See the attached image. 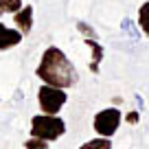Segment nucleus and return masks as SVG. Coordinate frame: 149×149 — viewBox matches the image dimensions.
<instances>
[{
  "label": "nucleus",
  "instance_id": "6",
  "mask_svg": "<svg viewBox=\"0 0 149 149\" xmlns=\"http://www.w3.org/2000/svg\"><path fill=\"white\" fill-rule=\"evenodd\" d=\"M22 33L18 29H11L7 24L0 22V53L2 51H9V48H15L20 42H22Z\"/></svg>",
  "mask_w": 149,
  "mask_h": 149
},
{
  "label": "nucleus",
  "instance_id": "4",
  "mask_svg": "<svg viewBox=\"0 0 149 149\" xmlns=\"http://www.w3.org/2000/svg\"><path fill=\"white\" fill-rule=\"evenodd\" d=\"M121 121H123V114L118 112V107H105V110L97 112V116H94V121H92V127H94V132H97L99 136L110 138V136L116 134Z\"/></svg>",
  "mask_w": 149,
  "mask_h": 149
},
{
  "label": "nucleus",
  "instance_id": "5",
  "mask_svg": "<svg viewBox=\"0 0 149 149\" xmlns=\"http://www.w3.org/2000/svg\"><path fill=\"white\" fill-rule=\"evenodd\" d=\"M33 7L31 5H22V9L13 13V26L18 29L22 35H29L33 31Z\"/></svg>",
  "mask_w": 149,
  "mask_h": 149
},
{
  "label": "nucleus",
  "instance_id": "2",
  "mask_svg": "<svg viewBox=\"0 0 149 149\" xmlns=\"http://www.w3.org/2000/svg\"><path fill=\"white\" fill-rule=\"evenodd\" d=\"M64 134H66V121L57 114H35L31 118V136H35V138L53 143Z\"/></svg>",
  "mask_w": 149,
  "mask_h": 149
},
{
  "label": "nucleus",
  "instance_id": "13",
  "mask_svg": "<svg viewBox=\"0 0 149 149\" xmlns=\"http://www.w3.org/2000/svg\"><path fill=\"white\" fill-rule=\"evenodd\" d=\"M24 149H48V140H42V138L31 136V138L24 143Z\"/></svg>",
  "mask_w": 149,
  "mask_h": 149
},
{
  "label": "nucleus",
  "instance_id": "8",
  "mask_svg": "<svg viewBox=\"0 0 149 149\" xmlns=\"http://www.w3.org/2000/svg\"><path fill=\"white\" fill-rule=\"evenodd\" d=\"M138 26L143 31V35L149 37V0L138 7Z\"/></svg>",
  "mask_w": 149,
  "mask_h": 149
},
{
  "label": "nucleus",
  "instance_id": "14",
  "mask_svg": "<svg viewBox=\"0 0 149 149\" xmlns=\"http://www.w3.org/2000/svg\"><path fill=\"white\" fill-rule=\"evenodd\" d=\"M138 118H140V114H138V112H130V114H127V116H125V121L127 123H130V125H136V123H138Z\"/></svg>",
  "mask_w": 149,
  "mask_h": 149
},
{
  "label": "nucleus",
  "instance_id": "15",
  "mask_svg": "<svg viewBox=\"0 0 149 149\" xmlns=\"http://www.w3.org/2000/svg\"><path fill=\"white\" fill-rule=\"evenodd\" d=\"M0 15H2V13H0Z\"/></svg>",
  "mask_w": 149,
  "mask_h": 149
},
{
  "label": "nucleus",
  "instance_id": "11",
  "mask_svg": "<svg viewBox=\"0 0 149 149\" xmlns=\"http://www.w3.org/2000/svg\"><path fill=\"white\" fill-rule=\"evenodd\" d=\"M22 9V0H0V13H11Z\"/></svg>",
  "mask_w": 149,
  "mask_h": 149
},
{
  "label": "nucleus",
  "instance_id": "12",
  "mask_svg": "<svg viewBox=\"0 0 149 149\" xmlns=\"http://www.w3.org/2000/svg\"><path fill=\"white\" fill-rule=\"evenodd\" d=\"M77 31H79L86 40H97V31H94L90 24H86V22H77Z\"/></svg>",
  "mask_w": 149,
  "mask_h": 149
},
{
  "label": "nucleus",
  "instance_id": "3",
  "mask_svg": "<svg viewBox=\"0 0 149 149\" xmlns=\"http://www.w3.org/2000/svg\"><path fill=\"white\" fill-rule=\"evenodd\" d=\"M68 101V94L64 88H55V86L42 84L37 90V105L42 110V114H59L61 107Z\"/></svg>",
  "mask_w": 149,
  "mask_h": 149
},
{
  "label": "nucleus",
  "instance_id": "7",
  "mask_svg": "<svg viewBox=\"0 0 149 149\" xmlns=\"http://www.w3.org/2000/svg\"><path fill=\"white\" fill-rule=\"evenodd\" d=\"M86 46L90 48V53H92V59H90V70L92 72H99V64H101L103 59V46L99 40H86Z\"/></svg>",
  "mask_w": 149,
  "mask_h": 149
},
{
  "label": "nucleus",
  "instance_id": "1",
  "mask_svg": "<svg viewBox=\"0 0 149 149\" xmlns=\"http://www.w3.org/2000/svg\"><path fill=\"white\" fill-rule=\"evenodd\" d=\"M37 79L46 86H55V88H72L79 81V72L74 68V64L66 57V53L57 46H48L40 57V64L35 68Z\"/></svg>",
  "mask_w": 149,
  "mask_h": 149
},
{
  "label": "nucleus",
  "instance_id": "9",
  "mask_svg": "<svg viewBox=\"0 0 149 149\" xmlns=\"http://www.w3.org/2000/svg\"><path fill=\"white\" fill-rule=\"evenodd\" d=\"M77 149H112V140L99 136V138H92V140H88V143H84Z\"/></svg>",
  "mask_w": 149,
  "mask_h": 149
},
{
  "label": "nucleus",
  "instance_id": "10",
  "mask_svg": "<svg viewBox=\"0 0 149 149\" xmlns=\"http://www.w3.org/2000/svg\"><path fill=\"white\" fill-rule=\"evenodd\" d=\"M121 29H123V33H125L127 37H132V40H138L140 35H143V31H140V26H136L134 22H132V18H125L121 22Z\"/></svg>",
  "mask_w": 149,
  "mask_h": 149
}]
</instances>
